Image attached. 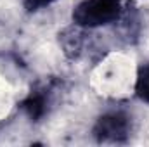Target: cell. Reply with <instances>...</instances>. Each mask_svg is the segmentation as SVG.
I'll use <instances>...</instances> for the list:
<instances>
[{
	"instance_id": "cell-1",
	"label": "cell",
	"mask_w": 149,
	"mask_h": 147,
	"mask_svg": "<svg viewBox=\"0 0 149 147\" xmlns=\"http://www.w3.org/2000/svg\"><path fill=\"white\" fill-rule=\"evenodd\" d=\"M123 10V0H80L71 12V19L83 30H95L116 24Z\"/></svg>"
},
{
	"instance_id": "cell-4",
	"label": "cell",
	"mask_w": 149,
	"mask_h": 147,
	"mask_svg": "<svg viewBox=\"0 0 149 147\" xmlns=\"http://www.w3.org/2000/svg\"><path fill=\"white\" fill-rule=\"evenodd\" d=\"M85 30L73 24V28H66L63 33H59V43L63 47V52L68 59L76 61L83 54L85 49Z\"/></svg>"
},
{
	"instance_id": "cell-6",
	"label": "cell",
	"mask_w": 149,
	"mask_h": 147,
	"mask_svg": "<svg viewBox=\"0 0 149 147\" xmlns=\"http://www.w3.org/2000/svg\"><path fill=\"white\" fill-rule=\"evenodd\" d=\"M56 0H23V7L28 14H35L42 9H47L49 5H52Z\"/></svg>"
},
{
	"instance_id": "cell-3",
	"label": "cell",
	"mask_w": 149,
	"mask_h": 147,
	"mask_svg": "<svg viewBox=\"0 0 149 147\" xmlns=\"http://www.w3.org/2000/svg\"><path fill=\"white\" fill-rule=\"evenodd\" d=\"M59 88H61L59 80H49V81L37 83L28 92V95L19 102V109L24 112V116L31 123L43 121L50 114V111L54 109Z\"/></svg>"
},
{
	"instance_id": "cell-2",
	"label": "cell",
	"mask_w": 149,
	"mask_h": 147,
	"mask_svg": "<svg viewBox=\"0 0 149 147\" xmlns=\"http://www.w3.org/2000/svg\"><path fill=\"white\" fill-rule=\"evenodd\" d=\"M134 132V118L123 107H113L97 116L92 137L97 144H127Z\"/></svg>"
},
{
	"instance_id": "cell-5",
	"label": "cell",
	"mask_w": 149,
	"mask_h": 147,
	"mask_svg": "<svg viewBox=\"0 0 149 147\" xmlns=\"http://www.w3.org/2000/svg\"><path fill=\"white\" fill-rule=\"evenodd\" d=\"M134 90H135L137 99H141L142 102L149 104V61L139 66Z\"/></svg>"
}]
</instances>
